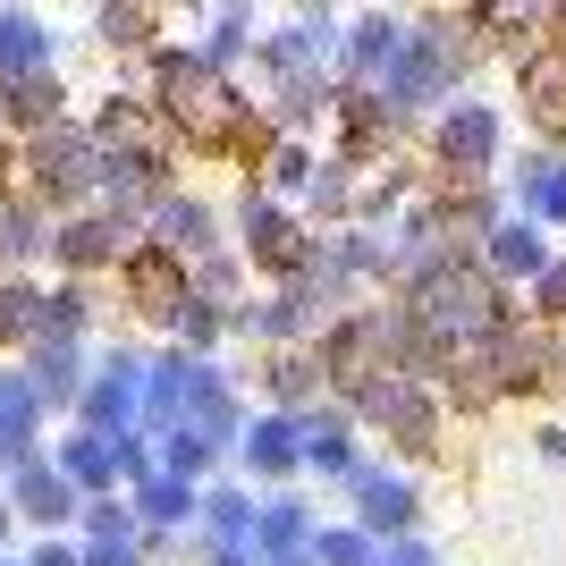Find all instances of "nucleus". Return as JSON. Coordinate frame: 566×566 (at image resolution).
<instances>
[{"label":"nucleus","instance_id":"3","mask_svg":"<svg viewBox=\"0 0 566 566\" xmlns=\"http://www.w3.org/2000/svg\"><path fill=\"white\" fill-rule=\"evenodd\" d=\"M0 118L9 127H25V136H43V127H60V85H51L43 69H25L0 85Z\"/></svg>","mask_w":566,"mask_h":566},{"label":"nucleus","instance_id":"7","mask_svg":"<svg viewBox=\"0 0 566 566\" xmlns=\"http://www.w3.org/2000/svg\"><path fill=\"white\" fill-rule=\"evenodd\" d=\"M60 507H69V491H60V482H43V473H34V482H25V516H60Z\"/></svg>","mask_w":566,"mask_h":566},{"label":"nucleus","instance_id":"4","mask_svg":"<svg viewBox=\"0 0 566 566\" xmlns=\"http://www.w3.org/2000/svg\"><path fill=\"white\" fill-rule=\"evenodd\" d=\"M51 245H60V262H69V271H94V262L118 254V229H111V220H69Z\"/></svg>","mask_w":566,"mask_h":566},{"label":"nucleus","instance_id":"2","mask_svg":"<svg viewBox=\"0 0 566 566\" xmlns=\"http://www.w3.org/2000/svg\"><path fill=\"white\" fill-rule=\"evenodd\" d=\"M127 305L136 313H178L187 305V271H178L169 245H136V254H127Z\"/></svg>","mask_w":566,"mask_h":566},{"label":"nucleus","instance_id":"1","mask_svg":"<svg viewBox=\"0 0 566 566\" xmlns=\"http://www.w3.org/2000/svg\"><path fill=\"white\" fill-rule=\"evenodd\" d=\"M161 118L169 127H187L195 144H220L237 127V102L203 60H161Z\"/></svg>","mask_w":566,"mask_h":566},{"label":"nucleus","instance_id":"8","mask_svg":"<svg viewBox=\"0 0 566 566\" xmlns=\"http://www.w3.org/2000/svg\"><path fill=\"white\" fill-rule=\"evenodd\" d=\"M0 533H9V507H0Z\"/></svg>","mask_w":566,"mask_h":566},{"label":"nucleus","instance_id":"5","mask_svg":"<svg viewBox=\"0 0 566 566\" xmlns=\"http://www.w3.org/2000/svg\"><path fill=\"white\" fill-rule=\"evenodd\" d=\"M34 60H43V25H34V18H0V69L25 76Z\"/></svg>","mask_w":566,"mask_h":566},{"label":"nucleus","instance_id":"6","mask_svg":"<svg viewBox=\"0 0 566 566\" xmlns=\"http://www.w3.org/2000/svg\"><path fill=\"white\" fill-rule=\"evenodd\" d=\"M25 423H34V380H9V373H0V440H18Z\"/></svg>","mask_w":566,"mask_h":566}]
</instances>
